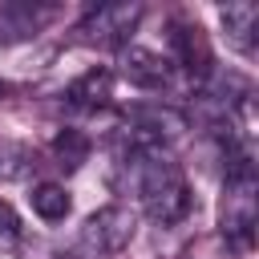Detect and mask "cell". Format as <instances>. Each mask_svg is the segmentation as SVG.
I'll return each instance as SVG.
<instances>
[{"label": "cell", "mask_w": 259, "mask_h": 259, "mask_svg": "<svg viewBox=\"0 0 259 259\" xmlns=\"http://www.w3.org/2000/svg\"><path fill=\"white\" fill-rule=\"evenodd\" d=\"M130 174H134V186L142 194V206L146 214L158 223V227H174L190 214V186H186V174L182 166L170 158L166 146H138L125 154L121 162Z\"/></svg>", "instance_id": "obj_1"}, {"label": "cell", "mask_w": 259, "mask_h": 259, "mask_svg": "<svg viewBox=\"0 0 259 259\" xmlns=\"http://www.w3.org/2000/svg\"><path fill=\"white\" fill-rule=\"evenodd\" d=\"M142 16H146V8H142L138 0L93 4V8L81 16V24H77L73 32H77V40H81V45L121 49V45H130V36H134V28L142 24Z\"/></svg>", "instance_id": "obj_2"}, {"label": "cell", "mask_w": 259, "mask_h": 259, "mask_svg": "<svg viewBox=\"0 0 259 259\" xmlns=\"http://www.w3.org/2000/svg\"><path fill=\"white\" fill-rule=\"evenodd\" d=\"M190 130L186 113L166 105V101H146V105H134L125 113V138H130V150L138 146H170L178 142L182 134Z\"/></svg>", "instance_id": "obj_3"}, {"label": "cell", "mask_w": 259, "mask_h": 259, "mask_svg": "<svg viewBox=\"0 0 259 259\" xmlns=\"http://www.w3.org/2000/svg\"><path fill=\"white\" fill-rule=\"evenodd\" d=\"M134 231H138V214L121 202H109L101 210H93L81 227V243L89 255H117L134 243Z\"/></svg>", "instance_id": "obj_4"}, {"label": "cell", "mask_w": 259, "mask_h": 259, "mask_svg": "<svg viewBox=\"0 0 259 259\" xmlns=\"http://www.w3.org/2000/svg\"><path fill=\"white\" fill-rule=\"evenodd\" d=\"M53 16H57V4H40V0H12V4H0V45L32 40Z\"/></svg>", "instance_id": "obj_5"}, {"label": "cell", "mask_w": 259, "mask_h": 259, "mask_svg": "<svg viewBox=\"0 0 259 259\" xmlns=\"http://www.w3.org/2000/svg\"><path fill=\"white\" fill-rule=\"evenodd\" d=\"M170 49H174V61L178 69H186L194 81H202L210 73V45H206V32L202 24L194 20H174L170 24Z\"/></svg>", "instance_id": "obj_6"}, {"label": "cell", "mask_w": 259, "mask_h": 259, "mask_svg": "<svg viewBox=\"0 0 259 259\" xmlns=\"http://www.w3.org/2000/svg\"><path fill=\"white\" fill-rule=\"evenodd\" d=\"M117 65H121V77L138 89H166L174 73L170 57H158L154 49H142V45H121Z\"/></svg>", "instance_id": "obj_7"}, {"label": "cell", "mask_w": 259, "mask_h": 259, "mask_svg": "<svg viewBox=\"0 0 259 259\" xmlns=\"http://www.w3.org/2000/svg\"><path fill=\"white\" fill-rule=\"evenodd\" d=\"M219 20H223V28H227V40H231L243 57H251L255 45H259V4H251V0L223 4V8H219Z\"/></svg>", "instance_id": "obj_8"}, {"label": "cell", "mask_w": 259, "mask_h": 259, "mask_svg": "<svg viewBox=\"0 0 259 259\" xmlns=\"http://www.w3.org/2000/svg\"><path fill=\"white\" fill-rule=\"evenodd\" d=\"M69 105H77V109H101V105H109V97H113V73L109 69H89V73H81L73 85H69Z\"/></svg>", "instance_id": "obj_9"}, {"label": "cell", "mask_w": 259, "mask_h": 259, "mask_svg": "<svg viewBox=\"0 0 259 259\" xmlns=\"http://www.w3.org/2000/svg\"><path fill=\"white\" fill-rule=\"evenodd\" d=\"M28 206H32V214L45 219V223H65L69 210H73V198H69V190H65L61 182H36L32 194H28Z\"/></svg>", "instance_id": "obj_10"}, {"label": "cell", "mask_w": 259, "mask_h": 259, "mask_svg": "<svg viewBox=\"0 0 259 259\" xmlns=\"http://www.w3.org/2000/svg\"><path fill=\"white\" fill-rule=\"evenodd\" d=\"M89 150H93L89 134L73 130V125H65V130L53 138V158H57V166H65V170H81V166L89 162Z\"/></svg>", "instance_id": "obj_11"}, {"label": "cell", "mask_w": 259, "mask_h": 259, "mask_svg": "<svg viewBox=\"0 0 259 259\" xmlns=\"http://www.w3.org/2000/svg\"><path fill=\"white\" fill-rule=\"evenodd\" d=\"M28 170H32V150L0 138V178H24Z\"/></svg>", "instance_id": "obj_12"}, {"label": "cell", "mask_w": 259, "mask_h": 259, "mask_svg": "<svg viewBox=\"0 0 259 259\" xmlns=\"http://www.w3.org/2000/svg\"><path fill=\"white\" fill-rule=\"evenodd\" d=\"M16 235H20V223H16L12 206H4V202H0V243H12Z\"/></svg>", "instance_id": "obj_13"}, {"label": "cell", "mask_w": 259, "mask_h": 259, "mask_svg": "<svg viewBox=\"0 0 259 259\" xmlns=\"http://www.w3.org/2000/svg\"><path fill=\"white\" fill-rule=\"evenodd\" d=\"M8 89H12V85H8V81H0V97H4V93H8Z\"/></svg>", "instance_id": "obj_14"}]
</instances>
